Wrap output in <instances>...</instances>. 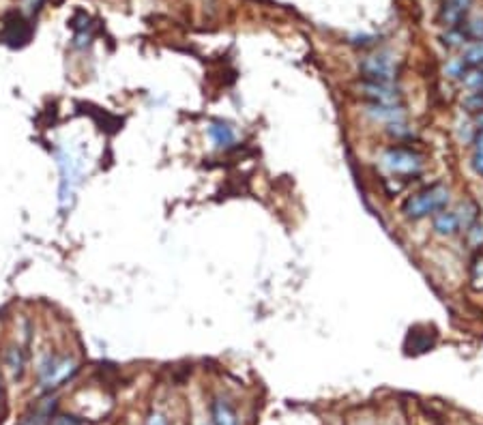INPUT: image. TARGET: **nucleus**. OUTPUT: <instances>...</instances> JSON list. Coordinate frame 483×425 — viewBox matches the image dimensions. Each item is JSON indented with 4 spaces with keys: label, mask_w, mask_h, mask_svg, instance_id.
Instances as JSON below:
<instances>
[{
    "label": "nucleus",
    "mask_w": 483,
    "mask_h": 425,
    "mask_svg": "<svg viewBox=\"0 0 483 425\" xmlns=\"http://www.w3.org/2000/svg\"><path fill=\"white\" fill-rule=\"evenodd\" d=\"M211 417L215 425H238L236 410L230 406L228 400H222V398H215L211 402Z\"/></svg>",
    "instance_id": "obj_12"
},
{
    "label": "nucleus",
    "mask_w": 483,
    "mask_h": 425,
    "mask_svg": "<svg viewBox=\"0 0 483 425\" xmlns=\"http://www.w3.org/2000/svg\"><path fill=\"white\" fill-rule=\"evenodd\" d=\"M46 0H22V7L28 15H34V13H39L41 7H43Z\"/></svg>",
    "instance_id": "obj_21"
},
{
    "label": "nucleus",
    "mask_w": 483,
    "mask_h": 425,
    "mask_svg": "<svg viewBox=\"0 0 483 425\" xmlns=\"http://www.w3.org/2000/svg\"><path fill=\"white\" fill-rule=\"evenodd\" d=\"M468 277H470V286H472L475 290H483V250H479V252L472 256Z\"/></svg>",
    "instance_id": "obj_17"
},
{
    "label": "nucleus",
    "mask_w": 483,
    "mask_h": 425,
    "mask_svg": "<svg viewBox=\"0 0 483 425\" xmlns=\"http://www.w3.org/2000/svg\"><path fill=\"white\" fill-rule=\"evenodd\" d=\"M447 204H449V189L436 183L408 196L402 204V215L410 222H421L426 217L436 215Z\"/></svg>",
    "instance_id": "obj_1"
},
{
    "label": "nucleus",
    "mask_w": 483,
    "mask_h": 425,
    "mask_svg": "<svg viewBox=\"0 0 483 425\" xmlns=\"http://www.w3.org/2000/svg\"><path fill=\"white\" fill-rule=\"evenodd\" d=\"M460 60L464 62L466 71H468V69H475V67H481V65H483V41L472 43V46L464 52V56H462Z\"/></svg>",
    "instance_id": "obj_18"
},
{
    "label": "nucleus",
    "mask_w": 483,
    "mask_h": 425,
    "mask_svg": "<svg viewBox=\"0 0 483 425\" xmlns=\"http://www.w3.org/2000/svg\"><path fill=\"white\" fill-rule=\"evenodd\" d=\"M56 159H58V168H60V196H58V202H60L62 208H67V206H72L76 187L82 181L84 161L69 149H60L56 153Z\"/></svg>",
    "instance_id": "obj_3"
},
{
    "label": "nucleus",
    "mask_w": 483,
    "mask_h": 425,
    "mask_svg": "<svg viewBox=\"0 0 483 425\" xmlns=\"http://www.w3.org/2000/svg\"><path fill=\"white\" fill-rule=\"evenodd\" d=\"M5 365L11 372V376L15 380H20L24 376V372H26V352L20 346L7 348V352H5Z\"/></svg>",
    "instance_id": "obj_13"
},
{
    "label": "nucleus",
    "mask_w": 483,
    "mask_h": 425,
    "mask_svg": "<svg viewBox=\"0 0 483 425\" xmlns=\"http://www.w3.org/2000/svg\"><path fill=\"white\" fill-rule=\"evenodd\" d=\"M464 108H466V112H470V114H481V112H483V90L468 93V95L464 97Z\"/></svg>",
    "instance_id": "obj_19"
},
{
    "label": "nucleus",
    "mask_w": 483,
    "mask_h": 425,
    "mask_svg": "<svg viewBox=\"0 0 483 425\" xmlns=\"http://www.w3.org/2000/svg\"><path fill=\"white\" fill-rule=\"evenodd\" d=\"M144 425H168V419L161 412H153V414H149Z\"/></svg>",
    "instance_id": "obj_22"
},
{
    "label": "nucleus",
    "mask_w": 483,
    "mask_h": 425,
    "mask_svg": "<svg viewBox=\"0 0 483 425\" xmlns=\"http://www.w3.org/2000/svg\"><path fill=\"white\" fill-rule=\"evenodd\" d=\"M0 398H3V380H0Z\"/></svg>",
    "instance_id": "obj_25"
},
{
    "label": "nucleus",
    "mask_w": 483,
    "mask_h": 425,
    "mask_svg": "<svg viewBox=\"0 0 483 425\" xmlns=\"http://www.w3.org/2000/svg\"><path fill=\"white\" fill-rule=\"evenodd\" d=\"M56 408H58V400L56 398H48V400L39 402L37 408H34L32 414L28 417L30 425H46V423L54 421Z\"/></svg>",
    "instance_id": "obj_14"
},
{
    "label": "nucleus",
    "mask_w": 483,
    "mask_h": 425,
    "mask_svg": "<svg viewBox=\"0 0 483 425\" xmlns=\"http://www.w3.org/2000/svg\"><path fill=\"white\" fill-rule=\"evenodd\" d=\"M468 9H470V0H442L440 11H438V22L444 28H454L466 20Z\"/></svg>",
    "instance_id": "obj_8"
},
{
    "label": "nucleus",
    "mask_w": 483,
    "mask_h": 425,
    "mask_svg": "<svg viewBox=\"0 0 483 425\" xmlns=\"http://www.w3.org/2000/svg\"><path fill=\"white\" fill-rule=\"evenodd\" d=\"M432 226H434V232L438 236H456L462 230L458 212L449 210V208H442L436 212V215H432Z\"/></svg>",
    "instance_id": "obj_9"
},
{
    "label": "nucleus",
    "mask_w": 483,
    "mask_h": 425,
    "mask_svg": "<svg viewBox=\"0 0 483 425\" xmlns=\"http://www.w3.org/2000/svg\"><path fill=\"white\" fill-rule=\"evenodd\" d=\"M359 71L367 82H395L397 67L391 54H369L359 62Z\"/></svg>",
    "instance_id": "obj_5"
},
{
    "label": "nucleus",
    "mask_w": 483,
    "mask_h": 425,
    "mask_svg": "<svg viewBox=\"0 0 483 425\" xmlns=\"http://www.w3.org/2000/svg\"><path fill=\"white\" fill-rule=\"evenodd\" d=\"M470 166H472V170H475L479 176H483V155H481V153H475V155H472Z\"/></svg>",
    "instance_id": "obj_23"
},
{
    "label": "nucleus",
    "mask_w": 483,
    "mask_h": 425,
    "mask_svg": "<svg viewBox=\"0 0 483 425\" xmlns=\"http://www.w3.org/2000/svg\"><path fill=\"white\" fill-rule=\"evenodd\" d=\"M432 344H434V333H432L430 329H426V333H419V331L415 329V331H410V335H408L406 348H408V352H415V354H417V352L430 350Z\"/></svg>",
    "instance_id": "obj_15"
},
{
    "label": "nucleus",
    "mask_w": 483,
    "mask_h": 425,
    "mask_svg": "<svg viewBox=\"0 0 483 425\" xmlns=\"http://www.w3.org/2000/svg\"><path fill=\"white\" fill-rule=\"evenodd\" d=\"M209 135H211V140H213V144L217 147V149H230L234 142H236V131H234V127L230 125V123H226V121H213L211 123V127H209Z\"/></svg>",
    "instance_id": "obj_11"
},
{
    "label": "nucleus",
    "mask_w": 483,
    "mask_h": 425,
    "mask_svg": "<svg viewBox=\"0 0 483 425\" xmlns=\"http://www.w3.org/2000/svg\"><path fill=\"white\" fill-rule=\"evenodd\" d=\"M458 217H460V224H462V230H468L472 224H477L479 220V206L472 202V200H466L460 204V208L456 210Z\"/></svg>",
    "instance_id": "obj_16"
},
{
    "label": "nucleus",
    "mask_w": 483,
    "mask_h": 425,
    "mask_svg": "<svg viewBox=\"0 0 483 425\" xmlns=\"http://www.w3.org/2000/svg\"><path fill=\"white\" fill-rule=\"evenodd\" d=\"M361 90L372 103H400L402 90L393 82H367L363 80Z\"/></svg>",
    "instance_id": "obj_7"
},
{
    "label": "nucleus",
    "mask_w": 483,
    "mask_h": 425,
    "mask_svg": "<svg viewBox=\"0 0 483 425\" xmlns=\"http://www.w3.org/2000/svg\"><path fill=\"white\" fill-rule=\"evenodd\" d=\"M367 114L376 121H387L389 125L402 123L406 116L402 103H372L367 108Z\"/></svg>",
    "instance_id": "obj_10"
},
{
    "label": "nucleus",
    "mask_w": 483,
    "mask_h": 425,
    "mask_svg": "<svg viewBox=\"0 0 483 425\" xmlns=\"http://www.w3.org/2000/svg\"><path fill=\"white\" fill-rule=\"evenodd\" d=\"M54 425H82V421L76 417H58L54 419Z\"/></svg>",
    "instance_id": "obj_24"
},
{
    "label": "nucleus",
    "mask_w": 483,
    "mask_h": 425,
    "mask_svg": "<svg viewBox=\"0 0 483 425\" xmlns=\"http://www.w3.org/2000/svg\"><path fill=\"white\" fill-rule=\"evenodd\" d=\"M0 39L9 48H24L32 39V24L20 11H11L5 15Z\"/></svg>",
    "instance_id": "obj_6"
},
{
    "label": "nucleus",
    "mask_w": 483,
    "mask_h": 425,
    "mask_svg": "<svg viewBox=\"0 0 483 425\" xmlns=\"http://www.w3.org/2000/svg\"><path fill=\"white\" fill-rule=\"evenodd\" d=\"M383 166L402 179V176L417 174L423 168V155L408 147H391L383 153Z\"/></svg>",
    "instance_id": "obj_4"
},
{
    "label": "nucleus",
    "mask_w": 483,
    "mask_h": 425,
    "mask_svg": "<svg viewBox=\"0 0 483 425\" xmlns=\"http://www.w3.org/2000/svg\"><path fill=\"white\" fill-rule=\"evenodd\" d=\"M466 232V236H468V243L470 245H477V247H481V243H483V226H479V222L477 224H472L468 230H464Z\"/></svg>",
    "instance_id": "obj_20"
},
{
    "label": "nucleus",
    "mask_w": 483,
    "mask_h": 425,
    "mask_svg": "<svg viewBox=\"0 0 483 425\" xmlns=\"http://www.w3.org/2000/svg\"><path fill=\"white\" fill-rule=\"evenodd\" d=\"M76 374H78V363L69 354H48L37 370L39 384L43 391H52V389L72 380Z\"/></svg>",
    "instance_id": "obj_2"
}]
</instances>
